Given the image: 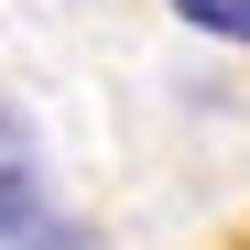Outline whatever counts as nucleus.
<instances>
[{
	"mask_svg": "<svg viewBox=\"0 0 250 250\" xmlns=\"http://www.w3.org/2000/svg\"><path fill=\"white\" fill-rule=\"evenodd\" d=\"M0 239H22V250H76V229L55 218V196H44L33 131H22L11 109H0Z\"/></svg>",
	"mask_w": 250,
	"mask_h": 250,
	"instance_id": "f257e3e1",
	"label": "nucleus"
},
{
	"mask_svg": "<svg viewBox=\"0 0 250 250\" xmlns=\"http://www.w3.org/2000/svg\"><path fill=\"white\" fill-rule=\"evenodd\" d=\"M174 22L218 33V44H250V0H174Z\"/></svg>",
	"mask_w": 250,
	"mask_h": 250,
	"instance_id": "f03ea898",
	"label": "nucleus"
}]
</instances>
